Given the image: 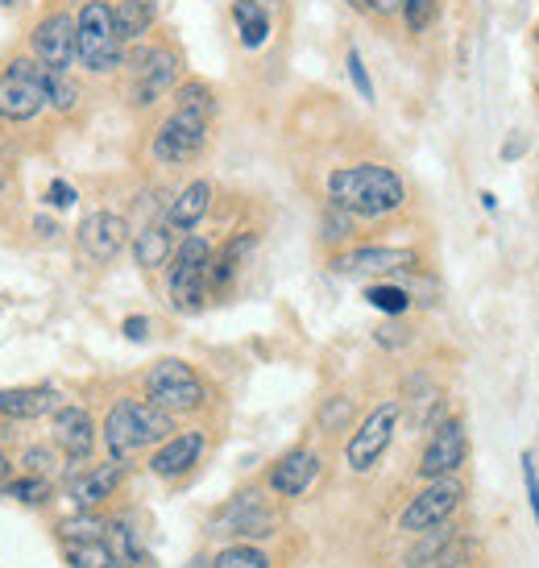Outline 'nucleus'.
Returning <instances> with one entry per match:
<instances>
[{"instance_id":"nucleus-35","label":"nucleus","mask_w":539,"mask_h":568,"mask_svg":"<svg viewBox=\"0 0 539 568\" xmlns=\"http://www.w3.org/2000/svg\"><path fill=\"white\" fill-rule=\"evenodd\" d=\"M440 9H445V0H403V4H398L403 30L411 33V38H424V33L440 21Z\"/></svg>"},{"instance_id":"nucleus-20","label":"nucleus","mask_w":539,"mask_h":568,"mask_svg":"<svg viewBox=\"0 0 539 568\" xmlns=\"http://www.w3.org/2000/svg\"><path fill=\"white\" fill-rule=\"evenodd\" d=\"M42 112H47V95H42L30 71L13 59L0 71V121L4 125H30Z\"/></svg>"},{"instance_id":"nucleus-22","label":"nucleus","mask_w":539,"mask_h":568,"mask_svg":"<svg viewBox=\"0 0 539 568\" xmlns=\"http://www.w3.org/2000/svg\"><path fill=\"white\" fill-rule=\"evenodd\" d=\"M216 204V183L212 179H191L166 200V216L162 221L171 224L175 233H195L200 224L207 221V212Z\"/></svg>"},{"instance_id":"nucleus-53","label":"nucleus","mask_w":539,"mask_h":568,"mask_svg":"<svg viewBox=\"0 0 539 568\" xmlns=\"http://www.w3.org/2000/svg\"><path fill=\"white\" fill-rule=\"evenodd\" d=\"M440 565H445V568H452V560H440ZM460 568V565H457Z\"/></svg>"},{"instance_id":"nucleus-6","label":"nucleus","mask_w":539,"mask_h":568,"mask_svg":"<svg viewBox=\"0 0 539 568\" xmlns=\"http://www.w3.org/2000/svg\"><path fill=\"white\" fill-rule=\"evenodd\" d=\"M75 67L95 80L121 75L125 67V42L116 38L112 0H83L75 13Z\"/></svg>"},{"instance_id":"nucleus-1","label":"nucleus","mask_w":539,"mask_h":568,"mask_svg":"<svg viewBox=\"0 0 539 568\" xmlns=\"http://www.w3.org/2000/svg\"><path fill=\"white\" fill-rule=\"evenodd\" d=\"M324 195H328L333 207L349 212L353 221H386V216H395V212L411 204L407 179L395 166L374 159L333 166L328 179H324Z\"/></svg>"},{"instance_id":"nucleus-26","label":"nucleus","mask_w":539,"mask_h":568,"mask_svg":"<svg viewBox=\"0 0 539 568\" xmlns=\"http://www.w3.org/2000/svg\"><path fill=\"white\" fill-rule=\"evenodd\" d=\"M228 17L237 26V42L245 50H262L274 33V17H270V4L262 0H233L228 4Z\"/></svg>"},{"instance_id":"nucleus-9","label":"nucleus","mask_w":539,"mask_h":568,"mask_svg":"<svg viewBox=\"0 0 539 568\" xmlns=\"http://www.w3.org/2000/svg\"><path fill=\"white\" fill-rule=\"evenodd\" d=\"M328 270L345 278H407L424 270V253L411 245H345L328 253Z\"/></svg>"},{"instance_id":"nucleus-10","label":"nucleus","mask_w":539,"mask_h":568,"mask_svg":"<svg viewBox=\"0 0 539 568\" xmlns=\"http://www.w3.org/2000/svg\"><path fill=\"white\" fill-rule=\"evenodd\" d=\"M398 419H403V403L398 398H386L374 410H365V419L353 427V436L345 440V465H349V474L365 477L378 469L382 457L395 444Z\"/></svg>"},{"instance_id":"nucleus-50","label":"nucleus","mask_w":539,"mask_h":568,"mask_svg":"<svg viewBox=\"0 0 539 568\" xmlns=\"http://www.w3.org/2000/svg\"><path fill=\"white\" fill-rule=\"evenodd\" d=\"M481 207L494 212V207H498V195H494V191H481Z\"/></svg>"},{"instance_id":"nucleus-39","label":"nucleus","mask_w":539,"mask_h":568,"mask_svg":"<svg viewBox=\"0 0 539 568\" xmlns=\"http://www.w3.org/2000/svg\"><path fill=\"white\" fill-rule=\"evenodd\" d=\"M345 67H349V80H353V88H357V95H362L365 104H374V80H369V71H365L362 50L357 47L345 50Z\"/></svg>"},{"instance_id":"nucleus-31","label":"nucleus","mask_w":539,"mask_h":568,"mask_svg":"<svg viewBox=\"0 0 539 568\" xmlns=\"http://www.w3.org/2000/svg\"><path fill=\"white\" fill-rule=\"evenodd\" d=\"M207 568H274V556H270L262 544L233 539V544H224L221 552H212Z\"/></svg>"},{"instance_id":"nucleus-49","label":"nucleus","mask_w":539,"mask_h":568,"mask_svg":"<svg viewBox=\"0 0 539 568\" xmlns=\"http://www.w3.org/2000/svg\"><path fill=\"white\" fill-rule=\"evenodd\" d=\"M398 4H403V0H374V13L390 17V13H398Z\"/></svg>"},{"instance_id":"nucleus-46","label":"nucleus","mask_w":539,"mask_h":568,"mask_svg":"<svg viewBox=\"0 0 539 568\" xmlns=\"http://www.w3.org/2000/svg\"><path fill=\"white\" fill-rule=\"evenodd\" d=\"M17 187V166L9 159H0V200Z\"/></svg>"},{"instance_id":"nucleus-29","label":"nucleus","mask_w":539,"mask_h":568,"mask_svg":"<svg viewBox=\"0 0 539 568\" xmlns=\"http://www.w3.org/2000/svg\"><path fill=\"white\" fill-rule=\"evenodd\" d=\"M63 560H67V568H125V560L112 552V544L104 536L63 544Z\"/></svg>"},{"instance_id":"nucleus-52","label":"nucleus","mask_w":539,"mask_h":568,"mask_svg":"<svg viewBox=\"0 0 539 568\" xmlns=\"http://www.w3.org/2000/svg\"><path fill=\"white\" fill-rule=\"evenodd\" d=\"M262 4H270V9H274V4H278V9H283L286 0H262Z\"/></svg>"},{"instance_id":"nucleus-38","label":"nucleus","mask_w":539,"mask_h":568,"mask_svg":"<svg viewBox=\"0 0 539 568\" xmlns=\"http://www.w3.org/2000/svg\"><path fill=\"white\" fill-rule=\"evenodd\" d=\"M349 424H353V398L349 395L324 398V407H319V432L336 436V432H345Z\"/></svg>"},{"instance_id":"nucleus-8","label":"nucleus","mask_w":539,"mask_h":568,"mask_svg":"<svg viewBox=\"0 0 539 568\" xmlns=\"http://www.w3.org/2000/svg\"><path fill=\"white\" fill-rule=\"evenodd\" d=\"M212 241L204 233H183L175 245V257L166 262V303L179 316H200L212 291H207V270H212Z\"/></svg>"},{"instance_id":"nucleus-42","label":"nucleus","mask_w":539,"mask_h":568,"mask_svg":"<svg viewBox=\"0 0 539 568\" xmlns=\"http://www.w3.org/2000/svg\"><path fill=\"white\" fill-rule=\"evenodd\" d=\"M531 150V142H527V133L523 129H510L507 133V142H502V150H498V159L502 162H519Z\"/></svg>"},{"instance_id":"nucleus-23","label":"nucleus","mask_w":539,"mask_h":568,"mask_svg":"<svg viewBox=\"0 0 539 568\" xmlns=\"http://www.w3.org/2000/svg\"><path fill=\"white\" fill-rule=\"evenodd\" d=\"M175 245H179V233L159 216V221H145L142 229H133L129 253H133V266L142 270V274H159L175 257Z\"/></svg>"},{"instance_id":"nucleus-13","label":"nucleus","mask_w":539,"mask_h":568,"mask_svg":"<svg viewBox=\"0 0 539 568\" xmlns=\"http://www.w3.org/2000/svg\"><path fill=\"white\" fill-rule=\"evenodd\" d=\"M133 241V224H129L125 212H112V207H95L80 221L75 229V250L92 262V266H109L121 253L129 250Z\"/></svg>"},{"instance_id":"nucleus-3","label":"nucleus","mask_w":539,"mask_h":568,"mask_svg":"<svg viewBox=\"0 0 539 568\" xmlns=\"http://www.w3.org/2000/svg\"><path fill=\"white\" fill-rule=\"evenodd\" d=\"M125 100L133 112H150L154 104L171 100L179 83H183V50L175 42H162V38H142L125 47Z\"/></svg>"},{"instance_id":"nucleus-47","label":"nucleus","mask_w":539,"mask_h":568,"mask_svg":"<svg viewBox=\"0 0 539 568\" xmlns=\"http://www.w3.org/2000/svg\"><path fill=\"white\" fill-rule=\"evenodd\" d=\"M9 477H17V465H13V457H9L4 448H0V486H4Z\"/></svg>"},{"instance_id":"nucleus-48","label":"nucleus","mask_w":539,"mask_h":568,"mask_svg":"<svg viewBox=\"0 0 539 568\" xmlns=\"http://www.w3.org/2000/svg\"><path fill=\"white\" fill-rule=\"evenodd\" d=\"M345 4H349L353 13H362V17H378V13H374V0H345Z\"/></svg>"},{"instance_id":"nucleus-15","label":"nucleus","mask_w":539,"mask_h":568,"mask_svg":"<svg viewBox=\"0 0 539 568\" xmlns=\"http://www.w3.org/2000/svg\"><path fill=\"white\" fill-rule=\"evenodd\" d=\"M204 453H207L204 427H179L175 436H166L159 448H150L145 469L159 477V481H166V486H179V481H187L200 469Z\"/></svg>"},{"instance_id":"nucleus-2","label":"nucleus","mask_w":539,"mask_h":568,"mask_svg":"<svg viewBox=\"0 0 539 568\" xmlns=\"http://www.w3.org/2000/svg\"><path fill=\"white\" fill-rule=\"evenodd\" d=\"M175 432H179V419L171 410H162L159 403H150L145 395H121L104 410L100 444H104V453L112 460H133L138 453L159 448Z\"/></svg>"},{"instance_id":"nucleus-45","label":"nucleus","mask_w":539,"mask_h":568,"mask_svg":"<svg viewBox=\"0 0 539 568\" xmlns=\"http://www.w3.org/2000/svg\"><path fill=\"white\" fill-rule=\"evenodd\" d=\"M33 233H38L42 241H59L63 237V224L50 221V216H38V221H33Z\"/></svg>"},{"instance_id":"nucleus-32","label":"nucleus","mask_w":539,"mask_h":568,"mask_svg":"<svg viewBox=\"0 0 539 568\" xmlns=\"http://www.w3.org/2000/svg\"><path fill=\"white\" fill-rule=\"evenodd\" d=\"M365 303H369V307H378V312H386L390 320H398V316H407V312L415 307V295L403 283L382 278V283L365 286Z\"/></svg>"},{"instance_id":"nucleus-18","label":"nucleus","mask_w":539,"mask_h":568,"mask_svg":"<svg viewBox=\"0 0 539 568\" xmlns=\"http://www.w3.org/2000/svg\"><path fill=\"white\" fill-rule=\"evenodd\" d=\"M30 59H38L50 71H71L75 67V13L54 9L38 17V26L30 30Z\"/></svg>"},{"instance_id":"nucleus-25","label":"nucleus","mask_w":539,"mask_h":568,"mask_svg":"<svg viewBox=\"0 0 539 568\" xmlns=\"http://www.w3.org/2000/svg\"><path fill=\"white\" fill-rule=\"evenodd\" d=\"M159 13H162L159 0H116V4H112L116 38H121L125 47L142 42V38H150V33H154V26H159Z\"/></svg>"},{"instance_id":"nucleus-37","label":"nucleus","mask_w":539,"mask_h":568,"mask_svg":"<svg viewBox=\"0 0 539 568\" xmlns=\"http://www.w3.org/2000/svg\"><path fill=\"white\" fill-rule=\"evenodd\" d=\"M59 460H63V453L54 448V444H30L26 453H21V474H38V477H54L59 474Z\"/></svg>"},{"instance_id":"nucleus-7","label":"nucleus","mask_w":539,"mask_h":568,"mask_svg":"<svg viewBox=\"0 0 539 568\" xmlns=\"http://www.w3.org/2000/svg\"><path fill=\"white\" fill-rule=\"evenodd\" d=\"M142 395L150 403H159L162 410H171L175 419H195L212 407V386L183 357H162L150 365L142 374Z\"/></svg>"},{"instance_id":"nucleus-24","label":"nucleus","mask_w":539,"mask_h":568,"mask_svg":"<svg viewBox=\"0 0 539 568\" xmlns=\"http://www.w3.org/2000/svg\"><path fill=\"white\" fill-rule=\"evenodd\" d=\"M17 63L30 71L33 80H38V88H42V95H47V109L59 112V116H75L83 104V92L80 83L71 80V71H50V67H42L38 59H17Z\"/></svg>"},{"instance_id":"nucleus-27","label":"nucleus","mask_w":539,"mask_h":568,"mask_svg":"<svg viewBox=\"0 0 539 568\" xmlns=\"http://www.w3.org/2000/svg\"><path fill=\"white\" fill-rule=\"evenodd\" d=\"M104 539L112 544V552L125 560V568H159L154 552L145 548V536L133 527V519H109Z\"/></svg>"},{"instance_id":"nucleus-12","label":"nucleus","mask_w":539,"mask_h":568,"mask_svg":"<svg viewBox=\"0 0 539 568\" xmlns=\"http://www.w3.org/2000/svg\"><path fill=\"white\" fill-rule=\"evenodd\" d=\"M469 460V427L460 415H445L431 427L424 453L415 460V477L419 481H440V477H457Z\"/></svg>"},{"instance_id":"nucleus-33","label":"nucleus","mask_w":539,"mask_h":568,"mask_svg":"<svg viewBox=\"0 0 539 568\" xmlns=\"http://www.w3.org/2000/svg\"><path fill=\"white\" fill-rule=\"evenodd\" d=\"M171 104H179V109H191V112H204V116H212L216 121V112H221V95H216V88L207 80H183L171 92Z\"/></svg>"},{"instance_id":"nucleus-34","label":"nucleus","mask_w":539,"mask_h":568,"mask_svg":"<svg viewBox=\"0 0 539 568\" xmlns=\"http://www.w3.org/2000/svg\"><path fill=\"white\" fill-rule=\"evenodd\" d=\"M59 544H71V539H100L109 531V515H100V510H75V515H67L59 519Z\"/></svg>"},{"instance_id":"nucleus-54","label":"nucleus","mask_w":539,"mask_h":568,"mask_svg":"<svg viewBox=\"0 0 539 568\" xmlns=\"http://www.w3.org/2000/svg\"><path fill=\"white\" fill-rule=\"evenodd\" d=\"M536 100H539V88H536Z\"/></svg>"},{"instance_id":"nucleus-21","label":"nucleus","mask_w":539,"mask_h":568,"mask_svg":"<svg viewBox=\"0 0 539 568\" xmlns=\"http://www.w3.org/2000/svg\"><path fill=\"white\" fill-rule=\"evenodd\" d=\"M59 407H63V395L50 382H38V386H0V419L4 424H30V419L54 415Z\"/></svg>"},{"instance_id":"nucleus-5","label":"nucleus","mask_w":539,"mask_h":568,"mask_svg":"<svg viewBox=\"0 0 539 568\" xmlns=\"http://www.w3.org/2000/svg\"><path fill=\"white\" fill-rule=\"evenodd\" d=\"M212 125H216V121L204 116V112H191V109L171 104V112L150 129L145 154H150V162L162 166V171H183V166H191V162H200L207 154V145H212Z\"/></svg>"},{"instance_id":"nucleus-14","label":"nucleus","mask_w":539,"mask_h":568,"mask_svg":"<svg viewBox=\"0 0 539 568\" xmlns=\"http://www.w3.org/2000/svg\"><path fill=\"white\" fill-rule=\"evenodd\" d=\"M129 481V460H100V465H80V469H67L63 477V494L71 498L75 510H100L109 506L121 486Z\"/></svg>"},{"instance_id":"nucleus-43","label":"nucleus","mask_w":539,"mask_h":568,"mask_svg":"<svg viewBox=\"0 0 539 568\" xmlns=\"http://www.w3.org/2000/svg\"><path fill=\"white\" fill-rule=\"evenodd\" d=\"M121 332H125V341L142 345L145 336H150V320H145V316H129L125 324H121Z\"/></svg>"},{"instance_id":"nucleus-11","label":"nucleus","mask_w":539,"mask_h":568,"mask_svg":"<svg viewBox=\"0 0 539 568\" xmlns=\"http://www.w3.org/2000/svg\"><path fill=\"white\" fill-rule=\"evenodd\" d=\"M465 494H469V486L460 481V474L440 477V481H424V489L411 494L407 506H403V515H398V531H403V536H419V531L440 527V523H448L460 510Z\"/></svg>"},{"instance_id":"nucleus-16","label":"nucleus","mask_w":539,"mask_h":568,"mask_svg":"<svg viewBox=\"0 0 539 568\" xmlns=\"http://www.w3.org/2000/svg\"><path fill=\"white\" fill-rule=\"evenodd\" d=\"M50 444L63 453L67 469H80L95 457V444H100V424L92 419V410L80 403H63V407L50 415Z\"/></svg>"},{"instance_id":"nucleus-36","label":"nucleus","mask_w":539,"mask_h":568,"mask_svg":"<svg viewBox=\"0 0 539 568\" xmlns=\"http://www.w3.org/2000/svg\"><path fill=\"white\" fill-rule=\"evenodd\" d=\"M353 216L349 212H340V207H324V221H319V241H324V250L336 253V250H345L353 241Z\"/></svg>"},{"instance_id":"nucleus-4","label":"nucleus","mask_w":539,"mask_h":568,"mask_svg":"<svg viewBox=\"0 0 539 568\" xmlns=\"http://www.w3.org/2000/svg\"><path fill=\"white\" fill-rule=\"evenodd\" d=\"M278 527H283V510L274 503V494L266 486H245L224 506L212 510L204 531L212 539H224V544H233V539L262 544V539L278 536Z\"/></svg>"},{"instance_id":"nucleus-17","label":"nucleus","mask_w":539,"mask_h":568,"mask_svg":"<svg viewBox=\"0 0 539 568\" xmlns=\"http://www.w3.org/2000/svg\"><path fill=\"white\" fill-rule=\"evenodd\" d=\"M319 469H324V457H319L312 444H295V448H286L283 457L274 460L262 477V486L278 498V503H291V498H303L307 489L316 486Z\"/></svg>"},{"instance_id":"nucleus-41","label":"nucleus","mask_w":539,"mask_h":568,"mask_svg":"<svg viewBox=\"0 0 539 568\" xmlns=\"http://www.w3.org/2000/svg\"><path fill=\"white\" fill-rule=\"evenodd\" d=\"M80 200V191L71 187L67 179H54V183H47V204L50 207H59V212H67V207Z\"/></svg>"},{"instance_id":"nucleus-30","label":"nucleus","mask_w":539,"mask_h":568,"mask_svg":"<svg viewBox=\"0 0 539 568\" xmlns=\"http://www.w3.org/2000/svg\"><path fill=\"white\" fill-rule=\"evenodd\" d=\"M0 498H9L17 506H50L54 503V477L17 474L0 486Z\"/></svg>"},{"instance_id":"nucleus-51","label":"nucleus","mask_w":539,"mask_h":568,"mask_svg":"<svg viewBox=\"0 0 539 568\" xmlns=\"http://www.w3.org/2000/svg\"><path fill=\"white\" fill-rule=\"evenodd\" d=\"M531 47L539 50V21H536V26H531Z\"/></svg>"},{"instance_id":"nucleus-28","label":"nucleus","mask_w":539,"mask_h":568,"mask_svg":"<svg viewBox=\"0 0 539 568\" xmlns=\"http://www.w3.org/2000/svg\"><path fill=\"white\" fill-rule=\"evenodd\" d=\"M452 539H457V527L452 519L440 523V527H431V531H419L411 544V552H407V568H424V565H440L452 548Z\"/></svg>"},{"instance_id":"nucleus-44","label":"nucleus","mask_w":539,"mask_h":568,"mask_svg":"<svg viewBox=\"0 0 539 568\" xmlns=\"http://www.w3.org/2000/svg\"><path fill=\"white\" fill-rule=\"evenodd\" d=\"M378 341L386 348H398V345H407V341H411V332L403 328V324H386V328L378 332Z\"/></svg>"},{"instance_id":"nucleus-40","label":"nucleus","mask_w":539,"mask_h":568,"mask_svg":"<svg viewBox=\"0 0 539 568\" xmlns=\"http://www.w3.org/2000/svg\"><path fill=\"white\" fill-rule=\"evenodd\" d=\"M523 486H527V503H531V515H536V523H539V465H536V457L531 453H523Z\"/></svg>"},{"instance_id":"nucleus-19","label":"nucleus","mask_w":539,"mask_h":568,"mask_svg":"<svg viewBox=\"0 0 539 568\" xmlns=\"http://www.w3.org/2000/svg\"><path fill=\"white\" fill-rule=\"evenodd\" d=\"M257 241L262 233L257 229H237V233H228V237L212 250V270H207V291H212V300H228L233 291H237L241 274L250 266V257H254Z\"/></svg>"}]
</instances>
